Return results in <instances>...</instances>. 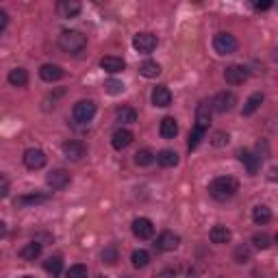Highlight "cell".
<instances>
[{"instance_id": "24", "label": "cell", "mask_w": 278, "mask_h": 278, "mask_svg": "<svg viewBox=\"0 0 278 278\" xmlns=\"http://www.w3.org/2000/svg\"><path fill=\"white\" fill-rule=\"evenodd\" d=\"M39 255H42V243L39 241H31L20 250V257L24 261H35V259H39Z\"/></svg>"}, {"instance_id": "26", "label": "cell", "mask_w": 278, "mask_h": 278, "mask_svg": "<svg viewBox=\"0 0 278 278\" xmlns=\"http://www.w3.org/2000/svg\"><path fill=\"white\" fill-rule=\"evenodd\" d=\"M157 163L161 168H174V165H178V154L174 152V150H161L159 154H157Z\"/></svg>"}, {"instance_id": "5", "label": "cell", "mask_w": 278, "mask_h": 278, "mask_svg": "<svg viewBox=\"0 0 278 278\" xmlns=\"http://www.w3.org/2000/svg\"><path fill=\"white\" fill-rule=\"evenodd\" d=\"M157 44H159V39H157V35H152V33H137V35L133 37L135 50L137 52H144V54L152 52L154 48H157Z\"/></svg>"}, {"instance_id": "21", "label": "cell", "mask_w": 278, "mask_h": 278, "mask_svg": "<svg viewBox=\"0 0 278 278\" xmlns=\"http://www.w3.org/2000/svg\"><path fill=\"white\" fill-rule=\"evenodd\" d=\"M159 133L163 139H174L178 135V124L174 118H163L159 124Z\"/></svg>"}, {"instance_id": "29", "label": "cell", "mask_w": 278, "mask_h": 278, "mask_svg": "<svg viewBox=\"0 0 278 278\" xmlns=\"http://www.w3.org/2000/svg\"><path fill=\"white\" fill-rule=\"evenodd\" d=\"M44 269H46L48 274H52V276H59L61 269H63V261H61V257H50V259H46V261H44Z\"/></svg>"}, {"instance_id": "11", "label": "cell", "mask_w": 278, "mask_h": 278, "mask_svg": "<svg viewBox=\"0 0 278 278\" xmlns=\"http://www.w3.org/2000/svg\"><path fill=\"white\" fill-rule=\"evenodd\" d=\"M39 76L46 83H54V80H61L65 76V70L61 65H54V63H44L42 68H39Z\"/></svg>"}, {"instance_id": "7", "label": "cell", "mask_w": 278, "mask_h": 278, "mask_svg": "<svg viewBox=\"0 0 278 278\" xmlns=\"http://www.w3.org/2000/svg\"><path fill=\"white\" fill-rule=\"evenodd\" d=\"M61 150L65 154V159H70V161H80L87 154L85 144L78 142V139H68V142L61 146Z\"/></svg>"}, {"instance_id": "15", "label": "cell", "mask_w": 278, "mask_h": 278, "mask_svg": "<svg viewBox=\"0 0 278 278\" xmlns=\"http://www.w3.org/2000/svg\"><path fill=\"white\" fill-rule=\"evenodd\" d=\"M130 144H133V133H130L128 128H118L116 133L111 135V146L116 150H124Z\"/></svg>"}, {"instance_id": "18", "label": "cell", "mask_w": 278, "mask_h": 278, "mask_svg": "<svg viewBox=\"0 0 278 278\" xmlns=\"http://www.w3.org/2000/svg\"><path fill=\"white\" fill-rule=\"evenodd\" d=\"M100 68L104 72H109V74H118V72H122L126 68V63H124V59H120V57H102Z\"/></svg>"}, {"instance_id": "46", "label": "cell", "mask_w": 278, "mask_h": 278, "mask_svg": "<svg viewBox=\"0 0 278 278\" xmlns=\"http://www.w3.org/2000/svg\"><path fill=\"white\" fill-rule=\"evenodd\" d=\"M24 278H33V276H24Z\"/></svg>"}, {"instance_id": "9", "label": "cell", "mask_w": 278, "mask_h": 278, "mask_svg": "<svg viewBox=\"0 0 278 278\" xmlns=\"http://www.w3.org/2000/svg\"><path fill=\"white\" fill-rule=\"evenodd\" d=\"M224 78L228 85H241L248 80V70L243 65H228L224 70Z\"/></svg>"}, {"instance_id": "36", "label": "cell", "mask_w": 278, "mask_h": 278, "mask_svg": "<svg viewBox=\"0 0 278 278\" xmlns=\"http://www.w3.org/2000/svg\"><path fill=\"white\" fill-rule=\"evenodd\" d=\"M102 261L107 265H116V261H118V248L116 246H107L102 250Z\"/></svg>"}, {"instance_id": "12", "label": "cell", "mask_w": 278, "mask_h": 278, "mask_svg": "<svg viewBox=\"0 0 278 278\" xmlns=\"http://www.w3.org/2000/svg\"><path fill=\"white\" fill-rule=\"evenodd\" d=\"M133 235L137 237V239H150V237L154 235V226L148 217H137L133 222Z\"/></svg>"}, {"instance_id": "38", "label": "cell", "mask_w": 278, "mask_h": 278, "mask_svg": "<svg viewBox=\"0 0 278 278\" xmlns=\"http://www.w3.org/2000/svg\"><path fill=\"white\" fill-rule=\"evenodd\" d=\"M235 261L237 263H248L250 261V248H246V246H239L235 250Z\"/></svg>"}, {"instance_id": "6", "label": "cell", "mask_w": 278, "mask_h": 278, "mask_svg": "<svg viewBox=\"0 0 278 278\" xmlns=\"http://www.w3.org/2000/svg\"><path fill=\"white\" fill-rule=\"evenodd\" d=\"M235 104H237V96L233 92H219L213 98L211 107H213V111H217V113H228V111L235 109Z\"/></svg>"}, {"instance_id": "45", "label": "cell", "mask_w": 278, "mask_h": 278, "mask_svg": "<svg viewBox=\"0 0 278 278\" xmlns=\"http://www.w3.org/2000/svg\"><path fill=\"white\" fill-rule=\"evenodd\" d=\"M274 241H276V243H278V233H276V237H274Z\"/></svg>"}, {"instance_id": "44", "label": "cell", "mask_w": 278, "mask_h": 278, "mask_svg": "<svg viewBox=\"0 0 278 278\" xmlns=\"http://www.w3.org/2000/svg\"><path fill=\"white\" fill-rule=\"evenodd\" d=\"M269 174H272L269 178H272V181H276V178H278V170H272V172H269Z\"/></svg>"}, {"instance_id": "1", "label": "cell", "mask_w": 278, "mask_h": 278, "mask_svg": "<svg viewBox=\"0 0 278 278\" xmlns=\"http://www.w3.org/2000/svg\"><path fill=\"white\" fill-rule=\"evenodd\" d=\"M237 191H239V183H237V178H233V176H219L209 185L211 198H215L219 202L231 200Z\"/></svg>"}, {"instance_id": "8", "label": "cell", "mask_w": 278, "mask_h": 278, "mask_svg": "<svg viewBox=\"0 0 278 278\" xmlns=\"http://www.w3.org/2000/svg\"><path fill=\"white\" fill-rule=\"evenodd\" d=\"M24 165H26L29 170H42L46 165V154L44 150H39V148H29V150H24Z\"/></svg>"}, {"instance_id": "2", "label": "cell", "mask_w": 278, "mask_h": 278, "mask_svg": "<svg viewBox=\"0 0 278 278\" xmlns=\"http://www.w3.org/2000/svg\"><path fill=\"white\" fill-rule=\"evenodd\" d=\"M87 46V37L78 31H63L59 35V48L63 52L70 54H78L83 48Z\"/></svg>"}, {"instance_id": "27", "label": "cell", "mask_w": 278, "mask_h": 278, "mask_svg": "<svg viewBox=\"0 0 278 278\" xmlns=\"http://www.w3.org/2000/svg\"><path fill=\"white\" fill-rule=\"evenodd\" d=\"M252 219H255V224H267L272 219V211L265 204H259V207L252 209Z\"/></svg>"}, {"instance_id": "37", "label": "cell", "mask_w": 278, "mask_h": 278, "mask_svg": "<svg viewBox=\"0 0 278 278\" xmlns=\"http://www.w3.org/2000/svg\"><path fill=\"white\" fill-rule=\"evenodd\" d=\"M65 278H87V267L85 265H72L68 272H65Z\"/></svg>"}, {"instance_id": "32", "label": "cell", "mask_w": 278, "mask_h": 278, "mask_svg": "<svg viewBox=\"0 0 278 278\" xmlns=\"http://www.w3.org/2000/svg\"><path fill=\"white\" fill-rule=\"evenodd\" d=\"M202 137H204V128H200V126H193V130L189 133V142H187V148H189V150H196V148H198V146H200Z\"/></svg>"}, {"instance_id": "25", "label": "cell", "mask_w": 278, "mask_h": 278, "mask_svg": "<svg viewBox=\"0 0 278 278\" xmlns=\"http://www.w3.org/2000/svg\"><path fill=\"white\" fill-rule=\"evenodd\" d=\"M139 74H142L144 78H157L161 74V65L157 61H144L142 65H139Z\"/></svg>"}, {"instance_id": "35", "label": "cell", "mask_w": 278, "mask_h": 278, "mask_svg": "<svg viewBox=\"0 0 278 278\" xmlns=\"http://www.w3.org/2000/svg\"><path fill=\"white\" fill-rule=\"evenodd\" d=\"M252 246L259 248V250H267L272 246V239H269V235H265V233H257L252 237Z\"/></svg>"}, {"instance_id": "16", "label": "cell", "mask_w": 278, "mask_h": 278, "mask_svg": "<svg viewBox=\"0 0 278 278\" xmlns=\"http://www.w3.org/2000/svg\"><path fill=\"white\" fill-rule=\"evenodd\" d=\"M80 3H76V0H61L59 5H57V13L61 15V18H76V15L80 13Z\"/></svg>"}, {"instance_id": "43", "label": "cell", "mask_w": 278, "mask_h": 278, "mask_svg": "<svg viewBox=\"0 0 278 278\" xmlns=\"http://www.w3.org/2000/svg\"><path fill=\"white\" fill-rule=\"evenodd\" d=\"M159 278H176V274L172 272V269H165V272H161V276Z\"/></svg>"}, {"instance_id": "4", "label": "cell", "mask_w": 278, "mask_h": 278, "mask_svg": "<svg viewBox=\"0 0 278 278\" xmlns=\"http://www.w3.org/2000/svg\"><path fill=\"white\" fill-rule=\"evenodd\" d=\"M237 39L231 35V33H217L213 37V48L217 54H233L237 50Z\"/></svg>"}, {"instance_id": "34", "label": "cell", "mask_w": 278, "mask_h": 278, "mask_svg": "<svg viewBox=\"0 0 278 278\" xmlns=\"http://www.w3.org/2000/svg\"><path fill=\"white\" fill-rule=\"evenodd\" d=\"M104 92L111 94V96H118L124 92V83L122 80H116V78H109V80H104Z\"/></svg>"}, {"instance_id": "20", "label": "cell", "mask_w": 278, "mask_h": 278, "mask_svg": "<svg viewBox=\"0 0 278 278\" xmlns=\"http://www.w3.org/2000/svg\"><path fill=\"white\" fill-rule=\"evenodd\" d=\"M231 237H233V233L228 231L226 226H222V224L213 226V228H211V233H209V239L213 241V243H219V246H222V243H228V241H231Z\"/></svg>"}, {"instance_id": "13", "label": "cell", "mask_w": 278, "mask_h": 278, "mask_svg": "<svg viewBox=\"0 0 278 278\" xmlns=\"http://www.w3.org/2000/svg\"><path fill=\"white\" fill-rule=\"evenodd\" d=\"M178 246H181V237H178L176 233H172V231L161 233L159 239H157V248L163 250V252H172V250H176Z\"/></svg>"}, {"instance_id": "23", "label": "cell", "mask_w": 278, "mask_h": 278, "mask_svg": "<svg viewBox=\"0 0 278 278\" xmlns=\"http://www.w3.org/2000/svg\"><path fill=\"white\" fill-rule=\"evenodd\" d=\"M7 80H9L13 87H26V83H29V72L24 70V68H15V70L9 72Z\"/></svg>"}, {"instance_id": "28", "label": "cell", "mask_w": 278, "mask_h": 278, "mask_svg": "<svg viewBox=\"0 0 278 278\" xmlns=\"http://www.w3.org/2000/svg\"><path fill=\"white\" fill-rule=\"evenodd\" d=\"M48 200V196H42V193H29V196H20L18 200H15V207H31V204H42Z\"/></svg>"}, {"instance_id": "3", "label": "cell", "mask_w": 278, "mask_h": 278, "mask_svg": "<svg viewBox=\"0 0 278 278\" xmlns=\"http://www.w3.org/2000/svg\"><path fill=\"white\" fill-rule=\"evenodd\" d=\"M96 116V102L94 100H78L72 109V118H74L78 124H87L92 122Z\"/></svg>"}, {"instance_id": "31", "label": "cell", "mask_w": 278, "mask_h": 278, "mask_svg": "<svg viewBox=\"0 0 278 278\" xmlns=\"http://www.w3.org/2000/svg\"><path fill=\"white\" fill-rule=\"evenodd\" d=\"M130 261H133V267H146L150 263V255L146 250H135L130 255Z\"/></svg>"}, {"instance_id": "19", "label": "cell", "mask_w": 278, "mask_h": 278, "mask_svg": "<svg viewBox=\"0 0 278 278\" xmlns=\"http://www.w3.org/2000/svg\"><path fill=\"white\" fill-rule=\"evenodd\" d=\"M237 157H239V161H241L243 165L248 168V172H250V174H257V172H259L261 159L257 157V154H252L250 150H239V152H237Z\"/></svg>"}, {"instance_id": "30", "label": "cell", "mask_w": 278, "mask_h": 278, "mask_svg": "<svg viewBox=\"0 0 278 278\" xmlns=\"http://www.w3.org/2000/svg\"><path fill=\"white\" fill-rule=\"evenodd\" d=\"M118 122H122V124H135V122H137V111L130 109V107L118 109Z\"/></svg>"}, {"instance_id": "17", "label": "cell", "mask_w": 278, "mask_h": 278, "mask_svg": "<svg viewBox=\"0 0 278 278\" xmlns=\"http://www.w3.org/2000/svg\"><path fill=\"white\" fill-rule=\"evenodd\" d=\"M211 111H213V107H211L209 102H200L198 109H196V126L207 130L211 124Z\"/></svg>"}, {"instance_id": "22", "label": "cell", "mask_w": 278, "mask_h": 278, "mask_svg": "<svg viewBox=\"0 0 278 278\" xmlns=\"http://www.w3.org/2000/svg\"><path fill=\"white\" fill-rule=\"evenodd\" d=\"M261 104H263V94H261V92H255V94H252L248 100H246V104H243L241 116H246V118L252 116V113H255V111L261 107Z\"/></svg>"}, {"instance_id": "39", "label": "cell", "mask_w": 278, "mask_h": 278, "mask_svg": "<svg viewBox=\"0 0 278 278\" xmlns=\"http://www.w3.org/2000/svg\"><path fill=\"white\" fill-rule=\"evenodd\" d=\"M211 144L213 146H226L228 144V133H224V130H217V133H213V137H211Z\"/></svg>"}, {"instance_id": "33", "label": "cell", "mask_w": 278, "mask_h": 278, "mask_svg": "<svg viewBox=\"0 0 278 278\" xmlns=\"http://www.w3.org/2000/svg\"><path fill=\"white\" fill-rule=\"evenodd\" d=\"M154 161V154L148 150V148H144V150H139L137 154H135V163L139 168H148L150 163Z\"/></svg>"}, {"instance_id": "41", "label": "cell", "mask_w": 278, "mask_h": 278, "mask_svg": "<svg viewBox=\"0 0 278 278\" xmlns=\"http://www.w3.org/2000/svg\"><path fill=\"white\" fill-rule=\"evenodd\" d=\"M7 193H9V183H7V176H3V187H0V196L5 198Z\"/></svg>"}, {"instance_id": "40", "label": "cell", "mask_w": 278, "mask_h": 278, "mask_svg": "<svg viewBox=\"0 0 278 278\" xmlns=\"http://www.w3.org/2000/svg\"><path fill=\"white\" fill-rule=\"evenodd\" d=\"M7 22H9V15H7V11H0V31L7 29Z\"/></svg>"}, {"instance_id": "14", "label": "cell", "mask_w": 278, "mask_h": 278, "mask_svg": "<svg viewBox=\"0 0 278 278\" xmlns=\"http://www.w3.org/2000/svg\"><path fill=\"white\" fill-rule=\"evenodd\" d=\"M150 100L154 107H159V109H165L172 104V92L165 87V85H159V87H154L152 89V96H150Z\"/></svg>"}, {"instance_id": "10", "label": "cell", "mask_w": 278, "mask_h": 278, "mask_svg": "<svg viewBox=\"0 0 278 278\" xmlns=\"http://www.w3.org/2000/svg\"><path fill=\"white\" fill-rule=\"evenodd\" d=\"M72 181V176H70V172H65V170H52L50 174L46 176V183L52 187V189H65V187L70 185Z\"/></svg>"}, {"instance_id": "42", "label": "cell", "mask_w": 278, "mask_h": 278, "mask_svg": "<svg viewBox=\"0 0 278 278\" xmlns=\"http://www.w3.org/2000/svg\"><path fill=\"white\" fill-rule=\"evenodd\" d=\"M269 7H272V3H255V9H259V11H265Z\"/></svg>"}, {"instance_id": "47", "label": "cell", "mask_w": 278, "mask_h": 278, "mask_svg": "<svg viewBox=\"0 0 278 278\" xmlns=\"http://www.w3.org/2000/svg\"><path fill=\"white\" fill-rule=\"evenodd\" d=\"M124 278H130V276H124Z\"/></svg>"}]
</instances>
